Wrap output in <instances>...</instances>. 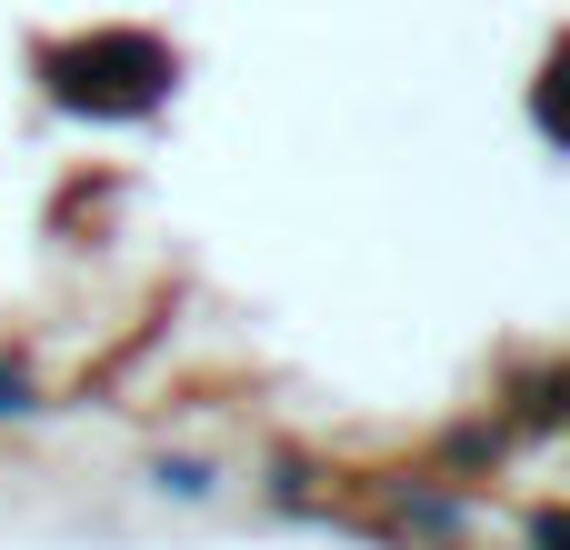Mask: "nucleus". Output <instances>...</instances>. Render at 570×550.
<instances>
[{
  "label": "nucleus",
  "instance_id": "obj_1",
  "mask_svg": "<svg viewBox=\"0 0 570 550\" xmlns=\"http://www.w3.org/2000/svg\"><path fill=\"white\" fill-rule=\"evenodd\" d=\"M50 70H60V90H70V100H90V110H140V100L170 80V60H160L150 40H130V30L80 40V50H60Z\"/></svg>",
  "mask_w": 570,
  "mask_h": 550
}]
</instances>
